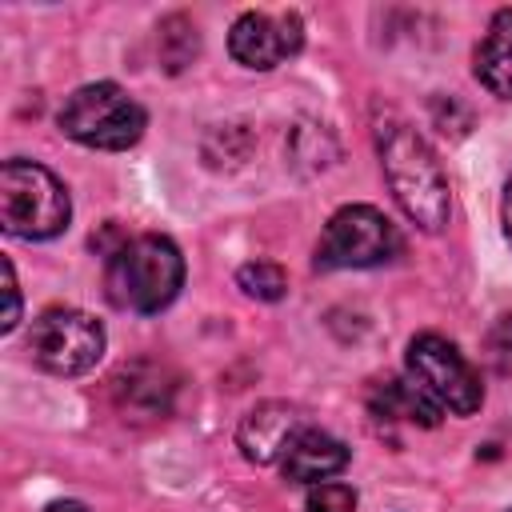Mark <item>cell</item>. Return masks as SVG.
<instances>
[{
	"label": "cell",
	"mask_w": 512,
	"mask_h": 512,
	"mask_svg": "<svg viewBox=\"0 0 512 512\" xmlns=\"http://www.w3.org/2000/svg\"><path fill=\"white\" fill-rule=\"evenodd\" d=\"M380 164L404 216L424 232H440L452 212V192L424 136L412 132L408 124H392L388 132H380Z\"/></svg>",
	"instance_id": "obj_1"
},
{
	"label": "cell",
	"mask_w": 512,
	"mask_h": 512,
	"mask_svg": "<svg viewBox=\"0 0 512 512\" xmlns=\"http://www.w3.org/2000/svg\"><path fill=\"white\" fill-rule=\"evenodd\" d=\"M184 284V256L168 236L144 232L108 252L104 292L116 308L128 312H160L176 300Z\"/></svg>",
	"instance_id": "obj_2"
},
{
	"label": "cell",
	"mask_w": 512,
	"mask_h": 512,
	"mask_svg": "<svg viewBox=\"0 0 512 512\" xmlns=\"http://www.w3.org/2000/svg\"><path fill=\"white\" fill-rule=\"evenodd\" d=\"M44 512H88L80 500H56V504H48Z\"/></svg>",
	"instance_id": "obj_18"
},
{
	"label": "cell",
	"mask_w": 512,
	"mask_h": 512,
	"mask_svg": "<svg viewBox=\"0 0 512 512\" xmlns=\"http://www.w3.org/2000/svg\"><path fill=\"white\" fill-rule=\"evenodd\" d=\"M304 428H308V424H304V412H300V408H292V404H284V400H264V404H256V408L240 420L236 444H240L244 460H252V464H276V460H284L288 444H292Z\"/></svg>",
	"instance_id": "obj_9"
},
{
	"label": "cell",
	"mask_w": 512,
	"mask_h": 512,
	"mask_svg": "<svg viewBox=\"0 0 512 512\" xmlns=\"http://www.w3.org/2000/svg\"><path fill=\"white\" fill-rule=\"evenodd\" d=\"M472 72L492 96L512 100V8H500L488 20V32L472 56Z\"/></svg>",
	"instance_id": "obj_13"
},
{
	"label": "cell",
	"mask_w": 512,
	"mask_h": 512,
	"mask_svg": "<svg viewBox=\"0 0 512 512\" xmlns=\"http://www.w3.org/2000/svg\"><path fill=\"white\" fill-rule=\"evenodd\" d=\"M28 352L52 376H80L104 356V328L80 308H44L32 320Z\"/></svg>",
	"instance_id": "obj_7"
},
{
	"label": "cell",
	"mask_w": 512,
	"mask_h": 512,
	"mask_svg": "<svg viewBox=\"0 0 512 512\" xmlns=\"http://www.w3.org/2000/svg\"><path fill=\"white\" fill-rule=\"evenodd\" d=\"M144 108L112 80H96V84H80L64 108H60V128L64 136H72L84 148H100V152H124L144 136Z\"/></svg>",
	"instance_id": "obj_4"
},
{
	"label": "cell",
	"mask_w": 512,
	"mask_h": 512,
	"mask_svg": "<svg viewBox=\"0 0 512 512\" xmlns=\"http://www.w3.org/2000/svg\"><path fill=\"white\" fill-rule=\"evenodd\" d=\"M404 248L400 228L372 204H344L332 212V220L320 232L316 244V268L336 272V268H380L396 260Z\"/></svg>",
	"instance_id": "obj_5"
},
{
	"label": "cell",
	"mask_w": 512,
	"mask_h": 512,
	"mask_svg": "<svg viewBox=\"0 0 512 512\" xmlns=\"http://www.w3.org/2000/svg\"><path fill=\"white\" fill-rule=\"evenodd\" d=\"M108 384H112L116 408H120L128 420H144V416L156 420V416H168V412H172L176 380L168 376L164 364H152V360L124 364Z\"/></svg>",
	"instance_id": "obj_10"
},
{
	"label": "cell",
	"mask_w": 512,
	"mask_h": 512,
	"mask_svg": "<svg viewBox=\"0 0 512 512\" xmlns=\"http://www.w3.org/2000/svg\"><path fill=\"white\" fill-rule=\"evenodd\" d=\"M500 220H504V236L512 244V180L504 184V200H500Z\"/></svg>",
	"instance_id": "obj_17"
},
{
	"label": "cell",
	"mask_w": 512,
	"mask_h": 512,
	"mask_svg": "<svg viewBox=\"0 0 512 512\" xmlns=\"http://www.w3.org/2000/svg\"><path fill=\"white\" fill-rule=\"evenodd\" d=\"M304 508H308V512H356V492H352L348 484L324 480V484H312V488H308Z\"/></svg>",
	"instance_id": "obj_15"
},
{
	"label": "cell",
	"mask_w": 512,
	"mask_h": 512,
	"mask_svg": "<svg viewBox=\"0 0 512 512\" xmlns=\"http://www.w3.org/2000/svg\"><path fill=\"white\" fill-rule=\"evenodd\" d=\"M404 368H408V380L440 408V412H452V416H472L480 404H484V388H480V376L472 372V364L460 356V348L436 332H424L408 344V356H404Z\"/></svg>",
	"instance_id": "obj_6"
},
{
	"label": "cell",
	"mask_w": 512,
	"mask_h": 512,
	"mask_svg": "<svg viewBox=\"0 0 512 512\" xmlns=\"http://www.w3.org/2000/svg\"><path fill=\"white\" fill-rule=\"evenodd\" d=\"M304 44V24L296 12H244L228 32V52L236 64L268 72L296 56Z\"/></svg>",
	"instance_id": "obj_8"
},
{
	"label": "cell",
	"mask_w": 512,
	"mask_h": 512,
	"mask_svg": "<svg viewBox=\"0 0 512 512\" xmlns=\"http://www.w3.org/2000/svg\"><path fill=\"white\" fill-rule=\"evenodd\" d=\"M368 412L380 424H412V428H436L440 416H444L412 380H380V384H372Z\"/></svg>",
	"instance_id": "obj_12"
},
{
	"label": "cell",
	"mask_w": 512,
	"mask_h": 512,
	"mask_svg": "<svg viewBox=\"0 0 512 512\" xmlns=\"http://www.w3.org/2000/svg\"><path fill=\"white\" fill-rule=\"evenodd\" d=\"M68 188L36 160H4L0 168V224L20 240H52L68 228Z\"/></svg>",
	"instance_id": "obj_3"
},
{
	"label": "cell",
	"mask_w": 512,
	"mask_h": 512,
	"mask_svg": "<svg viewBox=\"0 0 512 512\" xmlns=\"http://www.w3.org/2000/svg\"><path fill=\"white\" fill-rule=\"evenodd\" d=\"M500 340H504V352H508V356H512V320H508V324H504V328H500Z\"/></svg>",
	"instance_id": "obj_19"
},
{
	"label": "cell",
	"mask_w": 512,
	"mask_h": 512,
	"mask_svg": "<svg viewBox=\"0 0 512 512\" xmlns=\"http://www.w3.org/2000/svg\"><path fill=\"white\" fill-rule=\"evenodd\" d=\"M344 464H348V448H344L336 436L320 432V428H304V432L288 444V452H284V460H280L284 476L296 480V484H308V488H312V484H324V480L336 476Z\"/></svg>",
	"instance_id": "obj_11"
},
{
	"label": "cell",
	"mask_w": 512,
	"mask_h": 512,
	"mask_svg": "<svg viewBox=\"0 0 512 512\" xmlns=\"http://www.w3.org/2000/svg\"><path fill=\"white\" fill-rule=\"evenodd\" d=\"M0 272H4V296H8V308H4V316H0V328L12 332V328L20 324V288H16V268H12V260H4Z\"/></svg>",
	"instance_id": "obj_16"
},
{
	"label": "cell",
	"mask_w": 512,
	"mask_h": 512,
	"mask_svg": "<svg viewBox=\"0 0 512 512\" xmlns=\"http://www.w3.org/2000/svg\"><path fill=\"white\" fill-rule=\"evenodd\" d=\"M236 284L252 296V300H280L288 292V276L280 264H268V260H248L240 272H236Z\"/></svg>",
	"instance_id": "obj_14"
}]
</instances>
